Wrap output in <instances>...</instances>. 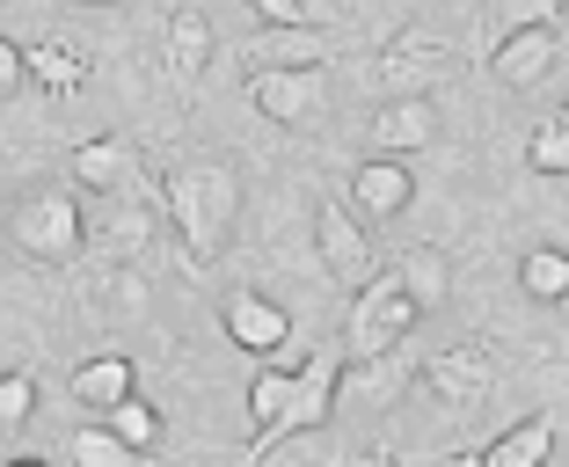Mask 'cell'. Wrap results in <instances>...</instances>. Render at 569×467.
I'll use <instances>...</instances> for the list:
<instances>
[{
    "mask_svg": "<svg viewBox=\"0 0 569 467\" xmlns=\"http://www.w3.org/2000/svg\"><path fill=\"white\" fill-rule=\"evenodd\" d=\"M315 249H321V264H329V278L351 285V292L380 278V264H372V241H366V227L351 219V205L321 198V212H315Z\"/></svg>",
    "mask_w": 569,
    "mask_h": 467,
    "instance_id": "8",
    "label": "cell"
},
{
    "mask_svg": "<svg viewBox=\"0 0 569 467\" xmlns=\"http://www.w3.org/2000/svg\"><path fill=\"white\" fill-rule=\"evenodd\" d=\"M8 241H16L30 264H73L81 241H88L73 190H37V198H22L16 212H8Z\"/></svg>",
    "mask_w": 569,
    "mask_h": 467,
    "instance_id": "4",
    "label": "cell"
},
{
    "mask_svg": "<svg viewBox=\"0 0 569 467\" xmlns=\"http://www.w3.org/2000/svg\"><path fill=\"white\" fill-rule=\"evenodd\" d=\"M219 329L234 336V350H249V358H278V350L292 344V315H284L278 300H263V292H227Z\"/></svg>",
    "mask_w": 569,
    "mask_h": 467,
    "instance_id": "11",
    "label": "cell"
},
{
    "mask_svg": "<svg viewBox=\"0 0 569 467\" xmlns=\"http://www.w3.org/2000/svg\"><path fill=\"white\" fill-rule=\"evenodd\" d=\"M336 8H343V16H358V8H366V0H336Z\"/></svg>",
    "mask_w": 569,
    "mask_h": 467,
    "instance_id": "33",
    "label": "cell"
},
{
    "mask_svg": "<svg viewBox=\"0 0 569 467\" xmlns=\"http://www.w3.org/2000/svg\"><path fill=\"white\" fill-rule=\"evenodd\" d=\"M387 278H395V285L409 292V300H417V315H431V307H438V300L452 292V264H446L438 249H409L402 264L387 270Z\"/></svg>",
    "mask_w": 569,
    "mask_h": 467,
    "instance_id": "20",
    "label": "cell"
},
{
    "mask_svg": "<svg viewBox=\"0 0 569 467\" xmlns=\"http://www.w3.org/2000/svg\"><path fill=\"white\" fill-rule=\"evenodd\" d=\"M139 395V372H132V358L124 350H96V358H81L73 366V401L81 409H96V417H110L118 401H132Z\"/></svg>",
    "mask_w": 569,
    "mask_h": 467,
    "instance_id": "14",
    "label": "cell"
},
{
    "mask_svg": "<svg viewBox=\"0 0 569 467\" xmlns=\"http://www.w3.org/2000/svg\"><path fill=\"white\" fill-rule=\"evenodd\" d=\"M562 117H569V110H562Z\"/></svg>",
    "mask_w": 569,
    "mask_h": 467,
    "instance_id": "37",
    "label": "cell"
},
{
    "mask_svg": "<svg viewBox=\"0 0 569 467\" xmlns=\"http://www.w3.org/2000/svg\"><path fill=\"white\" fill-rule=\"evenodd\" d=\"M519 285H526V300L562 307L569 300V249H526L519 256Z\"/></svg>",
    "mask_w": 569,
    "mask_h": 467,
    "instance_id": "21",
    "label": "cell"
},
{
    "mask_svg": "<svg viewBox=\"0 0 569 467\" xmlns=\"http://www.w3.org/2000/svg\"><path fill=\"white\" fill-rule=\"evenodd\" d=\"M37 417V380L30 372H0V431H22Z\"/></svg>",
    "mask_w": 569,
    "mask_h": 467,
    "instance_id": "27",
    "label": "cell"
},
{
    "mask_svg": "<svg viewBox=\"0 0 569 467\" xmlns=\"http://www.w3.org/2000/svg\"><path fill=\"white\" fill-rule=\"evenodd\" d=\"M161 51H168V73L176 81H198L204 59H212V22H204V8H176L161 30Z\"/></svg>",
    "mask_w": 569,
    "mask_h": 467,
    "instance_id": "15",
    "label": "cell"
},
{
    "mask_svg": "<svg viewBox=\"0 0 569 467\" xmlns=\"http://www.w3.org/2000/svg\"><path fill=\"white\" fill-rule=\"evenodd\" d=\"M526 168H533V176H569V117L533 125V139H526Z\"/></svg>",
    "mask_w": 569,
    "mask_h": 467,
    "instance_id": "25",
    "label": "cell"
},
{
    "mask_svg": "<svg viewBox=\"0 0 569 467\" xmlns=\"http://www.w3.org/2000/svg\"><path fill=\"white\" fill-rule=\"evenodd\" d=\"M475 460H482V467H548L555 460V424L526 417V424H511V431H497Z\"/></svg>",
    "mask_w": 569,
    "mask_h": 467,
    "instance_id": "16",
    "label": "cell"
},
{
    "mask_svg": "<svg viewBox=\"0 0 569 467\" xmlns=\"http://www.w3.org/2000/svg\"><path fill=\"white\" fill-rule=\"evenodd\" d=\"M249 73H307V67H329V37L315 30V22H300V30H263L249 37Z\"/></svg>",
    "mask_w": 569,
    "mask_h": 467,
    "instance_id": "12",
    "label": "cell"
},
{
    "mask_svg": "<svg viewBox=\"0 0 569 467\" xmlns=\"http://www.w3.org/2000/svg\"><path fill=\"white\" fill-rule=\"evenodd\" d=\"M423 387L438 395V409L468 417V409H482L489 387H497V350H489L482 336H460V344H446L438 358H423Z\"/></svg>",
    "mask_w": 569,
    "mask_h": 467,
    "instance_id": "6",
    "label": "cell"
},
{
    "mask_svg": "<svg viewBox=\"0 0 569 467\" xmlns=\"http://www.w3.org/2000/svg\"><path fill=\"white\" fill-rule=\"evenodd\" d=\"M336 395H343V344L315 350L307 366H292L284 409H278V424H270V431L249 446V460H270L284 438H300V431H321V424H329V409H336Z\"/></svg>",
    "mask_w": 569,
    "mask_h": 467,
    "instance_id": "3",
    "label": "cell"
},
{
    "mask_svg": "<svg viewBox=\"0 0 569 467\" xmlns=\"http://www.w3.org/2000/svg\"><path fill=\"white\" fill-rule=\"evenodd\" d=\"M284 387H292V372H284V366H263V372L249 380V417H256L249 446H256V438L270 431V424H278V409H284Z\"/></svg>",
    "mask_w": 569,
    "mask_h": 467,
    "instance_id": "26",
    "label": "cell"
},
{
    "mask_svg": "<svg viewBox=\"0 0 569 467\" xmlns=\"http://www.w3.org/2000/svg\"><path fill=\"white\" fill-rule=\"evenodd\" d=\"M417 300H409L395 278H372L351 292V315H343V358L351 366H372V358H395V350L409 344V329H417Z\"/></svg>",
    "mask_w": 569,
    "mask_h": 467,
    "instance_id": "2",
    "label": "cell"
},
{
    "mask_svg": "<svg viewBox=\"0 0 569 467\" xmlns=\"http://www.w3.org/2000/svg\"><path fill=\"white\" fill-rule=\"evenodd\" d=\"M446 73H452V51L438 44V37H423V30H402V37H387V51L372 59V96L380 102L431 96Z\"/></svg>",
    "mask_w": 569,
    "mask_h": 467,
    "instance_id": "5",
    "label": "cell"
},
{
    "mask_svg": "<svg viewBox=\"0 0 569 467\" xmlns=\"http://www.w3.org/2000/svg\"><path fill=\"white\" fill-rule=\"evenodd\" d=\"M438 139V102L431 96H402V102H380L366 117V147L372 161H402V153H423Z\"/></svg>",
    "mask_w": 569,
    "mask_h": 467,
    "instance_id": "9",
    "label": "cell"
},
{
    "mask_svg": "<svg viewBox=\"0 0 569 467\" xmlns=\"http://www.w3.org/2000/svg\"><path fill=\"white\" fill-rule=\"evenodd\" d=\"M256 16H263V30H300V22H315L307 16V0H249Z\"/></svg>",
    "mask_w": 569,
    "mask_h": 467,
    "instance_id": "29",
    "label": "cell"
},
{
    "mask_svg": "<svg viewBox=\"0 0 569 467\" xmlns=\"http://www.w3.org/2000/svg\"><path fill=\"white\" fill-rule=\"evenodd\" d=\"M22 81H37L44 96H73V88L88 81V59L73 44H59V37H44V44L22 51Z\"/></svg>",
    "mask_w": 569,
    "mask_h": 467,
    "instance_id": "17",
    "label": "cell"
},
{
    "mask_svg": "<svg viewBox=\"0 0 569 467\" xmlns=\"http://www.w3.org/2000/svg\"><path fill=\"white\" fill-rule=\"evenodd\" d=\"M395 8H417V0H395Z\"/></svg>",
    "mask_w": 569,
    "mask_h": 467,
    "instance_id": "36",
    "label": "cell"
},
{
    "mask_svg": "<svg viewBox=\"0 0 569 467\" xmlns=\"http://www.w3.org/2000/svg\"><path fill=\"white\" fill-rule=\"evenodd\" d=\"M161 212L190 264H219L241 227V176L227 161H183L161 176Z\"/></svg>",
    "mask_w": 569,
    "mask_h": 467,
    "instance_id": "1",
    "label": "cell"
},
{
    "mask_svg": "<svg viewBox=\"0 0 569 467\" xmlns=\"http://www.w3.org/2000/svg\"><path fill=\"white\" fill-rule=\"evenodd\" d=\"M16 88H22V44L0 37V96H16Z\"/></svg>",
    "mask_w": 569,
    "mask_h": 467,
    "instance_id": "30",
    "label": "cell"
},
{
    "mask_svg": "<svg viewBox=\"0 0 569 467\" xmlns=\"http://www.w3.org/2000/svg\"><path fill=\"white\" fill-rule=\"evenodd\" d=\"M67 168H73V183L81 190H118L124 176H132V147H124V139H81V147L67 153Z\"/></svg>",
    "mask_w": 569,
    "mask_h": 467,
    "instance_id": "18",
    "label": "cell"
},
{
    "mask_svg": "<svg viewBox=\"0 0 569 467\" xmlns=\"http://www.w3.org/2000/svg\"><path fill=\"white\" fill-rule=\"evenodd\" d=\"M0 467H51V460H37V453H22V460H0Z\"/></svg>",
    "mask_w": 569,
    "mask_h": 467,
    "instance_id": "32",
    "label": "cell"
},
{
    "mask_svg": "<svg viewBox=\"0 0 569 467\" xmlns=\"http://www.w3.org/2000/svg\"><path fill=\"white\" fill-rule=\"evenodd\" d=\"M555 51H562V37L555 30H519V37H503V44H489V73H497L503 88H540L555 67Z\"/></svg>",
    "mask_w": 569,
    "mask_h": 467,
    "instance_id": "13",
    "label": "cell"
},
{
    "mask_svg": "<svg viewBox=\"0 0 569 467\" xmlns=\"http://www.w3.org/2000/svg\"><path fill=\"white\" fill-rule=\"evenodd\" d=\"M67 453H73V467H139V453L124 446V438L110 431V424H102V417H96V424H81Z\"/></svg>",
    "mask_w": 569,
    "mask_h": 467,
    "instance_id": "23",
    "label": "cell"
},
{
    "mask_svg": "<svg viewBox=\"0 0 569 467\" xmlns=\"http://www.w3.org/2000/svg\"><path fill=\"white\" fill-rule=\"evenodd\" d=\"M102 424H110V431H118L124 446L139 453V460H147V453L161 446V409H153V401H139V395H132V401H118V409H110Z\"/></svg>",
    "mask_w": 569,
    "mask_h": 467,
    "instance_id": "24",
    "label": "cell"
},
{
    "mask_svg": "<svg viewBox=\"0 0 569 467\" xmlns=\"http://www.w3.org/2000/svg\"><path fill=\"white\" fill-rule=\"evenodd\" d=\"M562 16H569V0H489L482 8V37L503 44V37H519V30H555Z\"/></svg>",
    "mask_w": 569,
    "mask_h": 467,
    "instance_id": "19",
    "label": "cell"
},
{
    "mask_svg": "<svg viewBox=\"0 0 569 467\" xmlns=\"http://www.w3.org/2000/svg\"><path fill=\"white\" fill-rule=\"evenodd\" d=\"M73 8H118V0H73Z\"/></svg>",
    "mask_w": 569,
    "mask_h": 467,
    "instance_id": "34",
    "label": "cell"
},
{
    "mask_svg": "<svg viewBox=\"0 0 569 467\" xmlns=\"http://www.w3.org/2000/svg\"><path fill=\"white\" fill-rule=\"evenodd\" d=\"M417 205V176L402 161H358L351 168V219L358 227H387Z\"/></svg>",
    "mask_w": 569,
    "mask_h": 467,
    "instance_id": "10",
    "label": "cell"
},
{
    "mask_svg": "<svg viewBox=\"0 0 569 467\" xmlns=\"http://www.w3.org/2000/svg\"><path fill=\"white\" fill-rule=\"evenodd\" d=\"M249 102L284 125V132H307V125H329V73L307 67V73H249Z\"/></svg>",
    "mask_w": 569,
    "mask_h": 467,
    "instance_id": "7",
    "label": "cell"
},
{
    "mask_svg": "<svg viewBox=\"0 0 569 467\" xmlns=\"http://www.w3.org/2000/svg\"><path fill=\"white\" fill-rule=\"evenodd\" d=\"M343 467H402V453H387V446H358V453H343Z\"/></svg>",
    "mask_w": 569,
    "mask_h": 467,
    "instance_id": "31",
    "label": "cell"
},
{
    "mask_svg": "<svg viewBox=\"0 0 569 467\" xmlns=\"http://www.w3.org/2000/svg\"><path fill=\"white\" fill-rule=\"evenodd\" d=\"M452 467H482V460H475V453H460V460H452Z\"/></svg>",
    "mask_w": 569,
    "mask_h": 467,
    "instance_id": "35",
    "label": "cell"
},
{
    "mask_svg": "<svg viewBox=\"0 0 569 467\" xmlns=\"http://www.w3.org/2000/svg\"><path fill=\"white\" fill-rule=\"evenodd\" d=\"M110 307H118V315H139V307H147V278H139L132 264H110Z\"/></svg>",
    "mask_w": 569,
    "mask_h": 467,
    "instance_id": "28",
    "label": "cell"
},
{
    "mask_svg": "<svg viewBox=\"0 0 569 467\" xmlns=\"http://www.w3.org/2000/svg\"><path fill=\"white\" fill-rule=\"evenodd\" d=\"M147 241H153V212L147 205H118V212L102 219V256H110V264H132Z\"/></svg>",
    "mask_w": 569,
    "mask_h": 467,
    "instance_id": "22",
    "label": "cell"
}]
</instances>
